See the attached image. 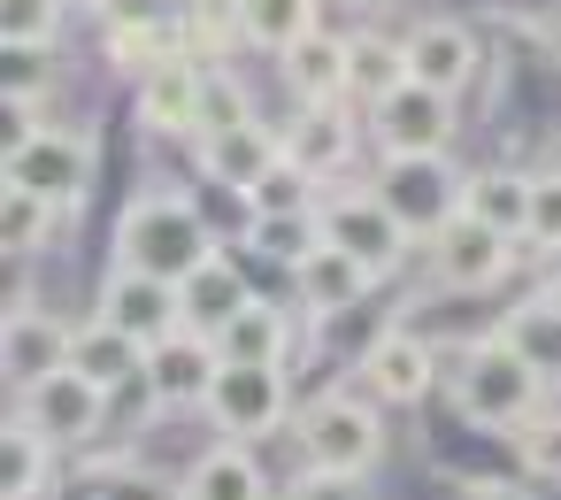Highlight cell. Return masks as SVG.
<instances>
[{
	"mask_svg": "<svg viewBox=\"0 0 561 500\" xmlns=\"http://www.w3.org/2000/svg\"><path fill=\"white\" fill-rule=\"evenodd\" d=\"M546 377L523 362V346L492 323V331H469L461 346H454V370H446V400L461 408V423H477V431H500V439H515L538 408H546Z\"/></svg>",
	"mask_w": 561,
	"mask_h": 500,
	"instance_id": "cell-1",
	"label": "cell"
},
{
	"mask_svg": "<svg viewBox=\"0 0 561 500\" xmlns=\"http://www.w3.org/2000/svg\"><path fill=\"white\" fill-rule=\"evenodd\" d=\"M208 254H224V239H216V224L201 216L193 193L154 185V193H139V201L116 216V262H124V270H147V277H162V285H185Z\"/></svg>",
	"mask_w": 561,
	"mask_h": 500,
	"instance_id": "cell-2",
	"label": "cell"
},
{
	"mask_svg": "<svg viewBox=\"0 0 561 500\" xmlns=\"http://www.w3.org/2000/svg\"><path fill=\"white\" fill-rule=\"evenodd\" d=\"M385 400H369L362 385H323L300 416H293V446L308 469H346V477H377L392 431H385Z\"/></svg>",
	"mask_w": 561,
	"mask_h": 500,
	"instance_id": "cell-3",
	"label": "cell"
},
{
	"mask_svg": "<svg viewBox=\"0 0 561 500\" xmlns=\"http://www.w3.org/2000/svg\"><path fill=\"white\" fill-rule=\"evenodd\" d=\"M0 185L39 193L47 208L78 216V208L93 201V185H101V139H93L85 124H55V116H47L39 132H24V139L0 147Z\"/></svg>",
	"mask_w": 561,
	"mask_h": 500,
	"instance_id": "cell-4",
	"label": "cell"
},
{
	"mask_svg": "<svg viewBox=\"0 0 561 500\" xmlns=\"http://www.w3.org/2000/svg\"><path fill=\"white\" fill-rule=\"evenodd\" d=\"M369 193H377V201L415 231V247H423L431 231H446V224L461 216L469 178L454 170V155H385L377 178H369Z\"/></svg>",
	"mask_w": 561,
	"mask_h": 500,
	"instance_id": "cell-5",
	"label": "cell"
},
{
	"mask_svg": "<svg viewBox=\"0 0 561 500\" xmlns=\"http://www.w3.org/2000/svg\"><path fill=\"white\" fill-rule=\"evenodd\" d=\"M316 224H323V239H331L339 254H354L362 270H377V285L400 277V270L415 262V231H408L369 185H339V193H323Z\"/></svg>",
	"mask_w": 561,
	"mask_h": 500,
	"instance_id": "cell-6",
	"label": "cell"
},
{
	"mask_svg": "<svg viewBox=\"0 0 561 500\" xmlns=\"http://www.w3.org/2000/svg\"><path fill=\"white\" fill-rule=\"evenodd\" d=\"M201 416L216 423V439L262 446V439L293 431V416H300L293 408V370H277V362H224V377H216Z\"/></svg>",
	"mask_w": 561,
	"mask_h": 500,
	"instance_id": "cell-7",
	"label": "cell"
},
{
	"mask_svg": "<svg viewBox=\"0 0 561 500\" xmlns=\"http://www.w3.org/2000/svg\"><path fill=\"white\" fill-rule=\"evenodd\" d=\"M515 262H523V239L477 224L469 208H461L446 231L423 239V277H431L438 293H500V285L515 277Z\"/></svg>",
	"mask_w": 561,
	"mask_h": 500,
	"instance_id": "cell-8",
	"label": "cell"
},
{
	"mask_svg": "<svg viewBox=\"0 0 561 500\" xmlns=\"http://www.w3.org/2000/svg\"><path fill=\"white\" fill-rule=\"evenodd\" d=\"M70 346H78V323H62L47 300H32L16 285L9 293V316H0V377H9V400H24L55 370H70Z\"/></svg>",
	"mask_w": 561,
	"mask_h": 500,
	"instance_id": "cell-9",
	"label": "cell"
},
{
	"mask_svg": "<svg viewBox=\"0 0 561 500\" xmlns=\"http://www.w3.org/2000/svg\"><path fill=\"white\" fill-rule=\"evenodd\" d=\"M216 377H224V346H216V331H170L162 346H147V370H139V400L154 408V416H193V408H208V393H216Z\"/></svg>",
	"mask_w": 561,
	"mask_h": 500,
	"instance_id": "cell-10",
	"label": "cell"
},
{
	"mask_svg": "<svg viewBox=\"0 0 561 500\" xmlns=\"http://www.w3.org/2000/svg\"><path fill=\"white\" fill-rule=\"evenodd\" d=\"M208 55H170L147 78H131V116L154 139H201L208 132Z\"/></svg>",
	"mask_w": 561,
	"mask_h": 500,
	"instance_id": "cell-11",
	"label": "cell"
},
{
	"mask_svg": "<svg viewBox=\"0 0 561 500\" xmlns=\"http://www.w3.org/2000/svg\"><path fill=\"white\" fill-rule=\"evenodd\" d=\"M354 377H362V393H369V400H385V408H423V400L446 385L438 346H431L423 331H408V323H385V331L362 346Z\"/></svg>",
	"mask_w": 561,
	"mask_h": 500,
	"instance_id": "cell-12",
	"label": "cell"
},
{
	"mask_svg": "<svg viewBox=\"0 0 561 500\" xmlns=\"http://www.w3.org/2000/svg\"><path fill=\"white\" fill-rule=\"evenodd\" d=\"M32 431H47L62 454H85L101 431H108V408H116V393H101L85 370H55L47 385H32L24 400H9Z\"/></svg>",
	"mask_w": 561,
	"mask_h": 500,
	"instance_id": "cell-13",
	"label": "cell"
},
{
	"mask_svg": "<svg viewBox=\"0 0 561 500\" xmlns=\"http://www.w3.org/2000/svg\"><path fill=\"white\" fill-rule=\"evenodd\" d=\"M193 162H201V178H208L216 193L247 201V193L285 162V124L239 116V124H224V132H201V139H193Z\"/></svg>",
	"mask_w": 561,
	"mask_h": 500,
	"instance_id": "cell-14",
	"label": "cell"
},
{
	"mask_svg": "<svg viewBox=\"0 0 561 500\" xmlns=\"http://www.w3.org/2000/svg\"><path fill=\"white\" fill-rule=\"evenodd\" d=\"M400 39H408V70H415V86H431V93H446V101H461V93L492 70L477 24H461V16H423V24H408Z\"/></svg>",
	"mask_w": 561,
	"mask_h": 500,
	"instance_id": "cell-15",
	"label": "cell"
},
{
	"mask_svg": "<svg viewBox=\"0 0 561 500\" xmlns=\"http://www.w3.org/2000/svg\"><path fill=\"white\" fill-rule=\"evenodd\" d=\"M362 116H369V147L377 155H454V101L415 86V78L400 93L369 101Z\"/></svg>",
	"mask_w": 561,
	"mask_h": 500,
	"instance_id": "cell-16",
	"label": "cell"
},
{
	"mask_svg": "<svg viewBox=\"0 0 561 500\" xmlns=\"http://www.w3.org/2000/svg\"><path fill=\"white\" fill-rule=\"evenodd\" d=\"M93 316H108V323H116L124 339H139V346H162L170 331H185L178 285H162V277H147V270H124V262H108Z\"/></svg>",
	"mask_w": 561,
	"mask_h": 500,
	"instance_id": "cell-17",
	"label": "cell"
},
{
	"mask_svg": "<svg viewBox=\"0 0 561 500\" xmlns=\"http://www.w3.org/2000/svg\"><path fill=\"white\" fill-rule=\"evenodd\" d=\"M362 101H293V124H285V155L308 170V178H339L362 147Z\"/></svg>",
	"mask_w": 561,
	"mask_h": 500,
	"instance_id": "cell-18",
	"label": "cell"
},
{
	"mask_svg": "<svg viewBox=\"0 0 561 500\" xmlns=\"http://www.w3.org/2000/svg\"><path fill=\"white\" fill-rule=\"evenodd\" d=\"M369 293H377V270H362V262L339 254L331 239H316V247L300 254V270H293V308H300L308 323H339V316H354Z\"/></svg>",
	"mask_w": 561,
	"mask_h": 500,
	"instance_id": "cell-19",
	"label": "cell"
},
{
	"mask_svg": "<svg viewBox=\"0 0 561 500\" xmlns=\"http://www.w3.org/2000/svg\"><path fill=\"white\" fill-rule=\"evenodd\" d=\"M308 331H316V323H308L300 308L254 293V300L216 331V346H224V362H277V370H293V362L308 354Z\"/></svg>",
	"mask_w": 561,
	"mask_h": 500,
	"instance_id": "cell-20",
	"label": "cell"
},
{
	"mask_svg": "<svg viewBox=\"0 0 561 500\" xmlns=\"http://www.w3.org/2000/svg\"><path fill=\"white\" fill-rule=\"evenodd\" d=\"M170 492L178 500H277V485H270V469L247 439H216L208 454H193Z\"/></svg>",
	"mask_w": 561,
	"mask_h": 500,
	"instance_id": "cell-21",
	"label": "cell"
},
{
	"mask_svg": "<svg viewBox=\"0 0 561 500\" xmlns=\"http://www.w3.org/2000/svg\"><path fill=\"white\" fill-rule=\"evenodd\" d=\"M285 86H293V101H354V32H308L285 63Z\"/></svg>",
	"mask_w": 561,
	"mask_h": 500,
	"instance_id": "cell-22",
	"label": "cell"
},
{
	"mask_svg": "<svg viewBox=\"0 0 561 500\" xmlns=\"http://www.w3.org/2000/svg\"><path fill=\"white\" fill-rule=\"evenodd\" d=\"M55 477H62V446L9 408V423H0V500H47Z\"/></svg>",
	"mask_w": 561,
	"mask_h": 500,
	"instance_id": "cell-23",
	"label": "cell"
},
{
	"mask_svg": "<svg viewBox=\"0 0 561 500\" xmlns=\"http://www.w3.org/2000/svg\"><path fill=\"white\" fill-rule=\"evenodd\" d=\"M231 16H239V47L285 63L308 32H323V0H231Z\"/></svg>",
	"mask_w": 561,
	"mask_h": 500,
	"instance_id": "cell-24",
	"label": "cell"
},
{
	"mask_svg": "<svg viewBox=\"0 0 561 500\" xmlns=\"http://www.w3.org/2000/svg\"><path fill=\"white\" fill-rule=\"evenodd\" d=\"M530 193H538V170H515V162H492V170H469V216L507 231V239H530Z\"/></svg>",
	"mask_w": 561,
	"mask_h": 500,
	"instance_id": "cell-25",
	"label": "cell"
},
{
	"mask_svg": "<svg viewBox=\"0 0 561 500\" xmlns=\"http://www.w3.org/2000/svg\"><path fill=\"white\" fill-rule=\"evenodd\" d=\"M178 300H185V323H193V331H224V323L254 300L247 262H239V254H208V262L178 285Z\"/></svg>",
	"mask_w": 561,
	"mask_h": 500,
	"instance_id": "cell-26",
	"label": "cell"
},
{
	"mask_svg": "<svg viewBox=\"0 0 561 500\" xmlns=\"http://www.w3.org/2000/svg\"><path fill=\"white\" fill-rule=\"evenodd\" d=\"M70 370H85L101 393H139L147 346H139V339H124L108 316H85V323H78V346H70Z\"/></svg>",
	"mask_w": 561,
	"mask_h": 500,
	"instance_id": "cell-27",
	"label": "cell"
},
{
	"mask_svg": "<svg viewBox=\"0 0 561 500\" xmlns=\"http://www.w3.org/2000/svg\"><path fill=\"white\" fill-rule=\"evenodd\" d=\"M500 331L523 346V362L561 393V285H538V293H523L507 316H500Z\"/></svg>",
	"mask_w": 561,
	"mask_h": 500,
	"instance_id": "cell-28",
	"label": "cell"
},
{
	"mask_svg": "<svg viewBox=\"0 0 561 500\" xmlns=\"http://www.w3.org/2000/svg\"><path fill=\"white\" fill-rule=\"evenodd\" d=\"M70 216L62 208H47L39 193H16V185H0V247H9V262H39L47 247H55V231H62Z\"/></svg>",
	"mask_w": 561,
	"mask_h": 500,
	"instance_id": "cell-29",
	"label": "cell"
},
{
	"mask_svg": "<svg viewBox=\"0 0 561 500\" xmlns=\"http://www.w3.org/2000/svg\"><path fill=\"white\" fill-rule=\"evenodd\" d=\"M415 70H408V39H392V32H354V101L369 109V101H385V93H400Z\"/></svg>",
	"mask_w": 561,
	"mask_h": 500,
	"instance_id": "cell-30",
	"label": "cell"
},
{
	"mask_svg": "<svg viewBox=\"0 0 561 500\" xmlns=\"http://www.w3.org/2000/svg\"><path fill=\"white\" fill-rule=\"evenodd\" d=\"M70 32L62 0H0V47L9 55H55Z\"/></svg>",
	"mask_w": 561,
	"mask_h": 500,
	"instance_id": "cell-31",
	"label": "cell"
},
{
	"mask_svg": "<svg viewBox=\"0 0 561 500\" xmlns=\"http://www.w3.org/2000/svg\"><path fill=\"white\" fill-rule=\"evenodd\" d=\"M323 239V224L316 216H247V254H262V262H277L285 277L300 270V254Z\"/></svg>",
	"mask_w": 561,
	"mask_h": 500,
	"instance_id": "cell-32",
	"label": "cell"
},
{
	"mask_svg": "<svg viewBox=\"0 0 561 500\" xmlns=\"http://www.w3.org/2000/svg\"><path fill=\"white\" fill-rule=\"evenodd\" d=\"M507 446H515V462H523L530 485H561V408H553V400H546Z\"/></svg>",
	"mask_w": 561,
	"mask_h": 500,
	"instance_id": "cell-33",
	"label": "cell"
},
{
	"mask_svg": "<svg viewBox=\"0 0 561 500\" xmlns=\"http://www.w3.org/2000/svg\"><path fill=\"white\" fill-rule=\"evenodd\" d=\"M277 500H377V485L369 477H346V469H293L285 485H277Z\"/></svg>",
	"mask_w": 561,
	"mask_h": 500,
	"instance_id": "cell-34",
	"label": "cell"
},
{
	"mask_svg": "<svg viewBox=\"0 0 561 500\" xmlns=\"http://www.w3.org/2000/svg\"><path fill=\"white\" fill-rule=\"evenodd\" d=\"M101 24L108 32H170V24H185V0H108Z\"/></svg>",
	"mask_w": 561,
	"mask_h": 500,
	"instance_id": "cell-35",
	"label": "cell"
},
{
	"mask_svg": "<svg viewBox=\"0 0 561 500\" xmlns=\"http://www.w3.org/2000/svg\"><path fill=\"white\" fill-rule=\"evenodd\" d=\"M523 247H538V262L561 247V170H538V193H530V239Z\"/></svg>",
	"mask_w": 561,
	"mask_h": 500,
	"instance_id": "cell-36",
	"label": "cell"
},
{
	"mask_svg": "<svg viewBox=\"0 0 561 500\" xmlns=\"http://www.w3.org/2000/svg\"><path fill=\"white\" fill-rule=\"evenodd\" d=\"M101 492H116V500H178V492H162L154 477H139L131 462H108V469H101Z\"/></svg>",
	"mask_w": 561,
	"mask_h": 500,
	"instance_id": "cell-37",
	"label": "cell"
},
{
	"mask_svg": "<svg viewBox=\"0 0 561 500\" xmlns=\"http://www.w3.org/2000/svg\"><path fill=\"white\" fill-rule=\"evenodd\" d=\"M461 500H538V485L530 477H469Z\"/></svg>",
	"mask_w": 561,
	"mask_h": 500,
	"instance_id": "cell-38",
	"label": "cell"
},
{
	"mask_svg": "<svg viewBox=\"0 0 561 500\" xmlns=\"http://www.w3.org/2000/svg\"><path fill=\"white\" fill-rule=\"evenodd\" d=\"M492 16H515V24H546V16H561V0H492Z\"/></svg>",
	"mask_w": 561,
	"mask_h": 500,
	"instance_id": "cell-39",
	"label": "cell"
},
{
	"mask_svg": "<svg viewBox=\"0 0 561 500\" xmlns=\"http://www.w3.org/2000/svg\"><path fill=\"white\" fill-rule=\"evenodd\" d=\"M108 0H62V16H101Z\"/></svg>",
	"mask_w": 561,
	"mask_h": 500,
	"instance_id": "cell-40",
	"label": "cell"
},
{
	"mask_svg": "<svg viewBox=\"0 0 561 500\" xmlns=\"http://www.w3.org/2000/svg\"><path fill=\"white\" fill-rule=\"evenodd\" d=\"M546 285H561V247H553V254H546Z\"/></svg>",
	"mask_w": 561,
	"mask_h": 500,
	"instance_id": "cell-41",
	"label": "cell"
},
{
	"mask_svg": "<svg viewBox=\"0 0 561 500\" xmlns=\"http://www.w3.org/2000/svg\"><path fill=\"white\" fill-rule=\"evenodd\" d=\"M354 9H400V0H354Z\"/></svg>",
	"mask_w": 561,
	"mask_h": 500,
	"instance_id": "cell-42",
	"label": "cell"
},
{
	"mask_svg": "<svg viewBox=\"0 0 561 500\" xmlns=\"http://www.w3.org/2000/svg\"><path fill=\"white\" fill-rule=\"evenodd\" d=\"M85 500H116V492H101V485H93V492H85Z\"/></svg>",
	"mask_w": 561,
	"mask_h": 500,
	"instance_id": "cell-43",
	"label": "cell"
}]
</instances>
